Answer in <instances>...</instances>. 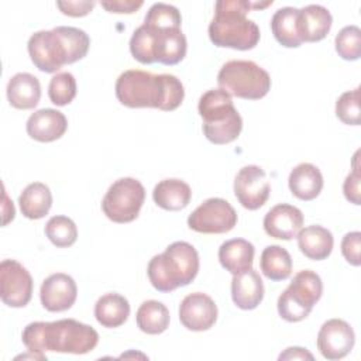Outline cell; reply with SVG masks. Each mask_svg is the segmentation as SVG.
<instances>
[{"label": "cell", "mask_w": 361, "mask_h": 361, "mask_svg": "<svg viewBox=\"0 0 361 361\" xmlns=\"http://www.w3.org/2000/svg\"><path fill=\"white\" fill-rule=\"evenodd\" d=\"M192 197L190 186L180 179H164L152 190V199L164 210L178 212L185 209Z\"/></svg>", "instance_id": "25"}, {"label": "cell", "mask_w": 361, "mask_h": 361, "mask_svg": "<svg viewBox=\"0 0 361 361\" xmlns=\"http://www.w3.org/2000/svg\"><path fill=\"white\" fill-rule=\"evenodd\" d=\"M336 116L344 124L360 126V87L344 92L336 102Z\"/></svg>", "instance_id": "36"}, {"label": "cell", "mask_w": 361, "mask_h": 361, "mask_svg": "<svg viewBox=\"0 0 361 361\" xmlns=\"http://www.w3.org/2000/svg\"><path fill=\"white\" fill-rule=\"evenodd\" d=\"M18 204L23 216L31 220L42 219L52 206V193L42 182H32L21 192Z\"/></svg>", "instance_id": "27"}, {"label": "cell", "mask_w": 361, "mask_h": 361, "mask_svg": "<svg viewBox=\"0 0 361 361\" xmlns=\"http://www.w3.org/2000/svg\"><path fill=\"white\" fill-rule=\"evenodd\" d=\"M271 186L265 171L258 165L243 166L234 179V195L240 204L248 210H257L269 197Z\"/></svg>", "instance_id": "12"}, {"label": "cell", "mask_w": 361, "mask_h": 361, "mask_svg": "<svg viewBox=\"0 0 361 361\" xmlns=\"http://www.w3.org/2000/svg\"><path fill=\"white\" fill-rule=\"evenodd\" d=\"M1 300L10 307H24L32 296V278L25 267L16 259H3L0 264Z\"/></svg>", "instance_id": "11"}, {"label": "cell", "mask_w": 361, "mask_h": 361, "mask_svg": "<svg viewBox=\"0 0 361 361\" xmlns=\"http://www.w3.org/2000/svg\"><path fill=\"white\" fill-rule=\"evenodd\" d=\"M317 348L327 360H341L354 347L355 334L353 327L341 319L324 322L317 333Z\"/></svg>", "instance_id": "13"}, {"label": "cell", "mask_w": 361, "mask_h": 361, "mask_svg": "<svg viewBox=\"0 0 361 361\" xmlns=\"http://www.w3.org/2000/svg\"><path fill=\"white\" fill-rule=\"evenodd\" d=\"M279 360H313V355L302 347H289L281 355Z\"/></svg>", "instance_id": "41"}, {"label": "cell", "mask_w": 361, "mask_h": 361, "mask_svg": "<svg viewBox=\"0 0 361 361\" xmlns=\"http://www.w3.org/2000/svg\"><path fill=\"white\" fill-rule=\"evenodd\" d=\"M27 134L39 142H51L61 138L68 128L65 114L55 109H39L27 120Z\"/></svg>", "instance_id": "17"}, {"label": "cell", "mask_w": 361, "mask_h": 361, "mask_svg": "<svg viewBox=\"0 0 361 361\" xmlns=\"http://www.w3.org/2000/svg\"><path fill=\"white\" fill-rule=\"evenodd\" d=\"M94 4V1H56V7L61 10V13L71 17H83L89 14Z\"/></svg>", "instance_id": "39"}, {"label": "cell", "mask_w": 361, "mask_h": 361, "mask_svg": "<svg viewBox=\"0 0 361 361\" xmlns=\"http://www.w3.org/2000/svg\"><path fill=\"white\" fill-rule=\"evenodd\" d=\"M169 310L158 300H145L140 305L135 320L141 331L147 334H161L169 326Z\"/></svg>", "instance_id": "29"}, {"label": "cell", "mask_w": 361, "mask_h": 361, "mask_svg": "<svg viewBox=\"0 0 361 361\" xmlns=\"http://www.w3.org/2000/svg\"><path fill=\"white\" fill-rule=\"evenodd\" d=\"M220 89L230 96L245 100H258L271 89L269 73L252 61L233 59L226 62L217 75Z\"/></svg>", "instance_id": "7"}, {"label": "cell", "mask_w": 361, "mask_h": 361, "mask_svg": "<svg viewBox=\"0 0 361 361\" xmlns=\"http://www.w3.org/2000/svg\"><path fill=\"white\" fill-rule=\"evenodd\" d=\"M179 320L188 330H209L217 320V306L214 300L206 293H189L180 302Z\"/></svg>", "instance_id": "14"}, {"label": "cell", "mask_w": 361, "mask_h": 361, "mask_svg": "<svg viewBox=\"0 0 361 361\" xmlns=\"http://www.w3.org/2000/svg\"><path fill=\"white\" fill-rule=\"evenodd\" d=\"M333 17L330 11L320 4H309L299 10L298 31L302 42L322 41L330 31Z\"/></svg>", "instance_id": "18"}, {"label": "cell", "mask_w": 361, "mask_h": 361, "mask_svg": "<svg viewBox=\"0 0 361 361\" xmlns=\"http://www.w3.org/2000/svg\"><path fill=\"white\" fill-rule=\"evenodd\" d=\"M288 185L292 195L298 199L313 200L323 189V175L313 164L302 162L290 171Z\"/></svg>", "instance_id": "21"}, {"label": "cell", "mask_w": 361, "mask_h": 361, "mask_svg": "<svg viewBox=\"0 0 361 361\" xmlns=\"http://www.w3.org/2000/svg\"><path fill=\"white\" fill-rule=\"evenodd\" d=\"M358 155L360 151L354 154L353 158V171L347 175L344 183H343V192L348 202L353 204H361V192H360V182H361V171L358 164Z\"/></svg>", "instance_id": "37"}, {"label": "cell", "mask_w": 361, "mask_h": 361, "mask_svg": "<svg viewBox=\"0 0 361 361\" xmlns=\"http://www.w3.org/2000/svg\"><path fill=\"white\" fill-rule=\"evenodd\" d=\"M103 8H106L110 13H118V14H131L135 13L144 3L141 0H111V1H102L100 3Z\"/></svg>", "instance_id": "40"}, {"label": "cell", "mask_w": 361, "mask_h": 361, "mask_svg": "<svg viewBox=\"0 0 361 361\" xmlns=\"http://www.w3.org/2000/svg\"><path fill=\"white\" fill-rule=\"evenodd\" d=\"M45 235L58 248L71 247L78 238V228L72 219L66 216H54L45 224Z\"/></svg>", "instance_id": "32"}, {"label": "cell", "mask_w": 361, "mask_h": 361, "mask_svg": "<svg viewBox=\"0 0 361 361\" xmlns=\"http://www.w3.org/2000/svg\"><path fill=\"white\" fill-rule=\"evenodd\" d=\"M130 316L128 300L118 293H106L94 305V317L103 327L114 329L126 323Z\"/></svg>", "instance_id": "26"}, {"label": "cell", "mask_w": 361, "mask_h": 361, "mask_svg": "<svg viewBox=\"0 0 361 361\" xmlns=\"http://www.w3.org/2000/svg\"><path fill=\"white\" fill-rule=\"evenodd\" d=\"M259 267L268 279L283 281L292 274V258L283 247L268 245L261 252Z\"/></svg>", "instance_id": "30"}, {"label": "cell", "mask_w": 361, "mask_h": 361, "mask_svg": "<svg viewBox=\"0 0 361 361\" xmlns=\"http://www.w3.org/2000/svg\"><path fill=\"white\" fill-rule=\"evenodd\" d=\"M303 226L302 212L288 203L274 206L264 217V230L268 235L279 240H292Z\"/></svg>", "instance_id": "16"}, {"label": "cell", "mask_w": 361, "mask_h": 361, "mask_svg": "<svg viewBox=\"0 0 361 361\" xmlns=\"http://www.w3.org/2000/svg\"><path fill=\"white\" fill-rule=\"evenodd\" d=\"M48 96L55 106H66L76 96V79L69 72H59L51 78Z\"/></svg>", "instance_id": "33"}, {"label": "cell", "mask_w": 361, "mask_h": 361, "mask_svg": "<svg viewBox=\"0 0 361 361\" xmlns=\"http://www.w3.org/2000/svg\"><path fill=\"white\" fill-rule=\"evenodd\" d=\"M130 52L141 63H154L155 61V30L151 25H140L131 35Z\"/></svg>", "instance_id": "31"}, {"label": "cell", "mask_w": 361, "mask_h": 361, "mask_svg": "<svg viewBox=\"0 0 361 361\" xmlns=\"http://www.w3.org/2000/svg\"><path fill=\"white\" fill-rule=\"evenodd\" d=\"M199 272V254L186 241H175L162 254L154 255L147 267L151 285L159 292H172L189 285Z\"/></svg>", "instance_id": "5"}, {"label": "cell", "mask_w": 361, "mask_h": 361, "mask_svg": "<svg viewBox=\"0 0 361 361\" xmlns=\"http://www.w3.org/2000/svg\"><path fill=\"white\" fill-rule=\"evenodd\" d=\"M252 1L220 0L214 6V17L209 24V38L220 48L248 51L259 41L258 25L247 18Z\"/></svg>", "instance_id": "4"}, {"label": "cell", "mask_w": 361, "mask_h": 361, "mask_svg": "<svg viewBox=\"0 0 361 361\" xmlns=\"http://www.w3.org/2000/svg\"><path fill=\"white\" fill-rule=\"evenodd\" d=\"M298 245L305 257L309 259L320 261L331 254L334 238L330 230L313 224L300 228L298 233Z\"/></svg>", "instance_id": "24"}, {"label": "cell", "mask_w": 361, "mask_h": 361, "mask_svg": "<svg viewBox=\"0 0 361 361\" xmlns=\"http://www.w3.org/2000/svg\"><path fill=\"white\" fill-rule=\"evenodd\" d=\"M148 25V24H147ZM152 27V25H151ZM155 61L164 65L179 63L188 49L186 37L180 28H155Z\"/></svg>", "instance_id": "22"}, {"label": "cell", "mask_w": 361, "mask_h": 361, "mask_svg": "<svg viewBox=\"0 0 361 361\" xmlns=\"http://www.w3.org/2000/svg\"><path fill=\"white\" fill-rule=\"evenodd\" d=\"M231 298L234 305L243 310L255 309L264 298V285L259 274L250 268L245 272L233 275Z\"/></svg>", "instance_id": "19"}, {"label": "cell", "mask_w": 361, "mask_h": 361, "mask_svg": "<svg viewBox=\"0 0 361 361\" xmlns=\"http://www.w3.org/2000/svg\"><path fill=\"white\" fill-rule=\"evenodd\" d=\"M298 14L295 7L278 8L271 18V30L275 39L286 48H298L302 44V38L298 31Z\"/></svg>", "instance_id": "28"}, {"label": "cell", "mask_w": 361, "mask_h": 361, "mask_svg": "<svg viewBox=\"0 0 361 361\" xmlns=\"http://www.w3.org/2000/svg\"><path fill=\"white\" fill-rule=\"evenodd\" d=\"M197 110L203 120V133L210 142L223 145L237 140L243 130V118L226 90L219 87L203 93Z\"/></svg>", "instance_id": "6"}, {"label": "cell", "mask_w": 361, "mask_h": 361, "mask_svg": "<svg viewBox=\"0 0 361 361\" xmlns=\"http://www.w3.org/2000/svg\"><path fill=\"white\" fill-rule=\"evenodd\" d=\"M116 97L131 109L152 107L172 111L182 104L185 89L173 75H152L140 69H128L117 78Z\"/></svg>", "instance_id": "1"}, {"label": "cell", "mask_w": 361, "mask_h": 361, "mask_svg": "<svg viewBox=\"0 0 361 361\" xmlns=\"http://www.w3.org/2000/svg\"><path fill=\"white\" fill-rule=\"evenodd\" d=\"M360 248H361V233L360 231H351L343 237L341 254L345 258V261L354 267H358L361 264Z\"/></svg>", "instance_id": "38"}, {"label": "cell", "mask_w": 361, "mask_h": 361, "mask_svg": "<svg viewBox=\"0 0 361 361\" xmlns=\"http://www.w3.org/2000/svg\"><path fill=\"white\" fill-rule=\"evenodd\" d=\"M144 200L145 189L140 180L120 178L106 192L102 210L114 223H130L138 217Z\"/></svg>", "instance_id": "9"}, {"label": "cell", "mask_w": 361, "mask_h": 361, "mask_svg": "<svg viewBox=\"0 0 361 361\" xmlns=\"http://www.w3.org/2000/svg\"><path fill=\"white\" fill-rule=\"evenodd\" d=\"M78 298V286L72 276L56 272L44 279L39 299L48 312H63L73 306Z\"/></svg>", "instance_id": "15"}, {"label": "cell", "mask_w": 361, "mask_h": 361, "mask_svg": "<svg viewBox=\"0 0 361 361\" xmlns=\"http://www.w3.org/2000/svg\"><path fill=\"white\" fill-rule=\"evenodd\" d=\"M144 24L152 25L159 30L180 28L182 17L179 10L175 6L166 4V3H155L147 11Z\"/></svg>", "instance_id": "34"}, {"label": "cell", "mask_w": 361, "mask_h": 361, "mask_svg": "<svg viewBox=\"0 0 361 361\" xmlns=\"http://www.w3.org/2000/svg\"><path fill=\"white\" fill-rule=\"evenodd\" d=\"M90 45L89 35L76 27L59 25L52 30L34 32L27 44L32 63L45 73H54L63 65L86 56Z\"/></svg>", "instance_id": "3"}, {"label": "cell", "mask_w": 361, "mask_h": 361, "mask_svg": "<svg viewBox=\"0 0 361 361\" xmlns=\"http://www.w3.org/2000/svg\"><path fill=\"white\" fill-rule=\"evenodd\" d=\"M255 248L244 238H231L224 241L219 248V261L221 267L233 275L252 268Z\"/></svg>", "instance_id": "23"}, {"label": "cell", "mask_w": 361, "mask_h": 361, "mask_svg": "<svg viewBox=\"0 0 361 361\" xmlns=\"http://www.w3.org/2000/svg\"><path fill=\"white\" fill-rule=\"evenodd\" d=\"M21 340L30 353L45 355V351L86 354L99 343L97 331L75 319L56 322H32L25 326Z\"/></svg>", "instance_id": "2"}, {"label": "cell", "mask_w": 361, "mask_h": 361, "mask_svg": "<svg viewBox=\"0 0 361 361\" xmlns=\"http://www.w3.org/2000/svg\"><path fill=\"white\" fill-rule=\"evenodd\" d=\"M237 224L234 207L224 199L210 197L196 207L188 217L190 230L203 234H224Z\"/></svg>", "instance_id": "10"}, {"label": "cell", "mask_w": 361, "mask_h": 361, "mask_svg": "<svg viewBox=\"0 0 361 361\" xmlns=\"http://www.w3.org/2000/svg\"><path fill=\"white\" fill-rule=\"evenodd\" d=\"M336 51L345 61H357L361 56V30L347 25L336 37Z\"/></svg>", "instance_id": "35"}, {"label": "cell", "mask_w": 361, "mask_h": 361, "mask_svg": "<svg viewBox=\"0 0 361 361\" xmlns=\"http://www.w3.org/2000/svg\"><path fill=\"white\" fill-rule=\"evenodd\" d=\"M323 292L320 276L312 269L299 271L278 298L279 316L290 323L306 319Z\"/></svg>", "instance_id": "8"}, {"label": "cell", "mask_w": 361, "mask_h": 361, "mask_svg": "<svg viewBox=\"0 0 361 361\" xmlns=\"http://www.w3.org/2000/svg\"><path fill=\"white\" fill-rule=\"evenodd\" d=\"M7 99L16 109H34L41 99V85L38 78L27 72H20L11 76L7 83Z\"/></svg>", "instance_id": "20"}]
</instances>
